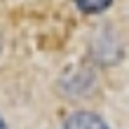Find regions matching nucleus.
Masks as SVG:
<instances>
[{
  "mask_svg": "<svg viewBox=\"0 0 129 129\" xmlns=\"http://www.w3.org/2000/svg\"><path fill=\"white\" fill-rule=\"evenodd\" d=\"M110 3L113 0H75V5H78L82 12H87V14H99V12L108 10Z\"/></svg>",
  "mask_w": 129,
  "mask_h": 129,
  "instance_id": "nucleus-2",
  "label": "nucleus"
},
{
  "mask_svg": "<svg viewBox=\"0 0 129 129\" xmlns=\"http://www.w3.org/2000/svg\"><path fill=\"white\" fill-rule=\"evenodd\" d=\"M63 129H108V124L103 122L96 113H73L71 117L66 120Z\"/></svg>",
  "mask_w": 129,
  "mask_h": 129,
  "instance_id": "nucleus-1",
  "label": "nucleus"
},
{
  "mask_svg": "<svg viewBox=\"0 0 129 129\" xmlns=\"http://www.w3.org/2000/svg\"><path fill=\"white\" fill-rule=\"evenodd\" d=\"M0 129H7V124H5V120L0 117Z\"/></svg>",
  "mask_w": 129,
  "mask_h": 129,
  "instance_id": "nucleus-3",
  "label": "nucleus"
}]
</instances>
